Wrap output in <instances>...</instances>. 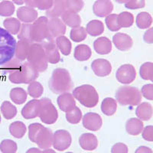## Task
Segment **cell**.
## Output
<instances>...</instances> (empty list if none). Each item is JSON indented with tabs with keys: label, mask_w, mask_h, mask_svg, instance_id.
<instances>
[{
	"label": "cell",
	"mask_w": 153,
	"mask_h": 153,
	"mask_svg": "<svg viewBox=\"0 0 153 153\" xmlns=\"http://www.w3.org/2000/svg\"><path fill=\"white\" fill-rule=\"evenodd\" d=\"M51 91L54 94L69 92L74 87V83L69 71L65 68H56L48 82Z\"/></svg>",
	"instance_id": "6da1fadb"
},
{
	"label": "cell",
	"mask_w": 153,
	"mask_h": 153,
	"mask_svg": "<svg viewBox=\"0 0 153 153\" xmlns=\"http://www.w3.org/2000/svg\"><path fill=\"white\" fill-rule=\"evenodd\" d=\"M74 97L79 103L87 108H93L99 102V95L93 86L89 84L80 86L73 91Z\"/></svg>",
	"instance_id": "7a4b0ae2"
},
{
	"label": "cell",
	"mask_w": 153,
	"mask_h": 153,
	"mask_svg": "<svg viewBox=\"0 0 153 153\" xmlns=\"http://www.w3.org/2000/svg\"><path fill=\"white\" fill-rule=\"evenodd\" d=\"M39 76V72L29 62H25L21 68L16 71L9 74V79L12 84H29L36 80Z\"/></svg>",
	"instance_id": "3957f363"
},
{
	"label": "cell",
	"mask_w": 153,
	"mask_h": 153,
	"mask_svg": "<svg viewBox=\"0 0 153 153\" xmlns=\"http://www.w3.org/2000/svg\"><path fill=\"white\" fill-rule=\"evenodd\" d=\"M16 42L3 28H0V65H3L14 57Z\"/></svg>",
	"instance_id": "277c9868"
},
{
	"label": "cell",
	"mask_w": 153,
	"mask_h": 153,
	"mask_svg": "<svg viewBox=\"0 0 153 153\" xmlns=\"http://www.w3.org/2000/svg\"><path fill=\"white\" fill-rule=\"evenodd\" d=\"M117 101L122 106H137L142 101V94L136 87L123 86L116 93Z\"/></svg>",
	"instance_id": "5b68a950"
},
{
	"label": "cell",
	"mask_w": 153,
	"mask_h": 153,
	"mask_svg": "<svg viewBox=\"0 0 153 153\" xmlns=\"http://www.w3.org/2000/svg\"><path fill=\"white\" fill-rule=\"evenodd\" d=\"M28 62L38 70V72H44L48 68V60L42 44L33 43L30 46L28 57Z\"/></svg>",
	"instance_id": "8992f818"
},
{
	"label": "cell",
	"mask_w": 153,
	"mask_h": 153,
	"mask_svg": "<svg viewBox=\"0 0 153 153\" xmlns=\"http://www.w3.org/2000/svg\"><path fill=\"white\" fill-rule=\"evenodd\" d=\"M48 19L45 16L38 18L31 24V38L34 43L42 44L48 42L49 38V31L48 26Z\"/></svg>",
	"instance_id": "52a82bcc"
},
{
	"label": "cell",
	"mask_w": 153,
	"mask_h": 153,
	"mask_svg": "<svg viewBox=\"0 0 153 153\" xmlns=\"http://www.w3.org/2000/svg\"><path fill=\"white\" fill-rule=\"evenodd\" d=\"M38 117L42 122L45 124H54L58 119V113L55 106L48 98L39 100V110Z\"/></svg>",
	"instance_id": "ba28073f"
},
{
	"label": "cell",
	"mask_w": 153,
	"mask_h": 153,
	"mask_svg": "<svg viewBox=\"0 0 153 153\" xmlns=\"http://www.w3.org/2000/svg\"><path fill=\"white\" fill-rule=\"evenodd\" d=\"M72 138L69 132L64 129H59L53 134V143L54 148L58 151H65L71 145Z\"/></svg>",
	"instance_id": "9c48e42d"
},
{
	"label": "cell",
	"mask_w": 153,
	"mask_h": 153,
	"mask_svg": "<svg viewBox=\"0 0 153 153\" xmlns=\"http://www.w3.org/2000/svg\"><path fill=\"white\" fill-rule=\"evenodd\" d=\"M48 26L49 31V38L48 42H55L56 38L66 33V25L59 18L48 19Z\"/></svg>",
	"instance_id": "30bf717a"
},
{
	"label": "cell",
	"mask_w": 153,
	"mask_h": 153,
	"mask_svg": "<svg viewBox=\"0 0 153 153\" xmlns=\"http://www.w3.org/2000/svg\"><path fill=\"white\" fill-rule=\"evenodd\" d=\"M116 77L120 83L129 84L135 80L136 77V69L132 65H123L117 69Z\"/></svg>",
	"instance_id": "8fae6325"
},
{
	"label": "cell",
	"mask_w": 153,
	"mask_h": 153,
	"mask_svg": "<svg viewBox=\"0 0 153 153\" xmlns=\"http://www.w3.org/2000/svg\"><path fill=\"white\" fill-rule=\"evenodd\" d=\"M34 143L42 149H47L52 146L53 132L51 129L43 126L37 133Z\"/></svg>",
	"instance_id": "7c38bea8"
},
{
	"label": "cell",
	"mask_w": 153,
	"mask_h": 153,
	"mask_svg": "<svg viewBox=\"0 0 153 153\" xmlns=\"http://www.w3.org/2000/svg\"><path fill=\"white\" fill-rule=\"evenodd\" d=\"M83 126L85 129L91 131H98L103 125V120L99 114L87 113L83 117Z\"/></svg>",
	"instance_id": "4fadbf2b"
},
{
	"label": "cell",
	"mask_w": 153,
	"mask_h": 153,
	"mask_svg": "<svg viewBox=\"0 0 153 153\" xmlns=\"http://www.w3.org/2000/svg\"><path fill=\"white\" fill-rule=\"evenodd\" d=\"M113 10V4L110 0H97L93 5V12L100 18L106 17Z\"/></svg>",
	"instance_id": "5bb4252c"
},
{
	"label": "cell",
	"mask_w": 153,
	"mask_h": 153,
	"mask_svg": "<svg viewBox=\"0 0 153 153\" xmlns=\"http://www.w3.org/2000/svg\"><path fill=\"white\" fill-rule=\"evenodd\" d=\"M94 73L98 76H106L112 71V66L110 61L106 59L94 60L91 64Z\"/></svg>",
	"instance_id": "9a60e30c"
},
{
	"label": "cell",
	"mask_w": 153,
	"mask_h": 153,
	"mask_svg": "<svg viewBox=\"0 0 153 153\" xmlns=\"http://www.w3.org/2000/svg\"><path fill=\"white\" fill-rule=\"evenodd\" d=\"M45 52L48 62L55 65L61 60L59 50L54 42H45L42 44Z\"/></svg>",
	"instance_id": "2e32d148"
},
{
	"label": "cell",
	"mask_w": 153,
	"mask_h": 153,
	"mask_svg": "<svg viewBox=\"0 0 153 153\" xmlns=\"http://www.w3.org/2000/svg\"><path fill=\"white\" fill-rule=\"evenodd\" d=\"M115 47L121 51H126L132 48L133 41L129 35L125 33H117L113 37Z\"/></svg>",
	"instance_id": "e0dca14e"
},
{
	"label": "cell",
	"mask_w": 153,
	"mask_h": 153,
	"mask_svg": "<svg viewBox=\"0 0 153 153\" xmlns=\"http://www.w3.org/2000/svg\"><path fill=\"white\" fill-rule=\"evenodd\" d=\"M57 103L60 110L65 113L71 110L73 108L76 106V101H75V98L74 97L73 94L68 92L63 93L61 95L58 96Z\"/></svg>",
	"instance_id": "ac0fdd59"
},
{
	"label": "cell",
	"mask_w": 153,
	"mask_h": 153,
	"mask_svg": "<svg viewBox=\"0 0 153 153\" xmlns=\"http://www.w3.org/2000/svg\"><path fill=\"white\" fill-rule=\"evenodd\" d=\"M17 17L19 21L25 23L34 22L38 18V12L34 8L22 6L18 9Z\"/></svg>",
	"instance_id": "d6986e66"
},
{
	"label": "cell",
	"mask_w": 153,
	"mask_h": 153,
	"mask_svg": "<svg viewBox=\"0 0 153 153\" xmlns=\"http://www.w3.org/2000/svg\"><path fill=\"white\" fill-rule=\"evenodd\" d=\"M39 100H31L28 101L22 110V116L26 120H31L38 117Z\"/></svg>",
	"instance_id": "ffe728a7"
},
{
	"label": "cell",
	"mask_w": 153,
	"mask_h": 153,
	"mask_svg": "<svg viewBox=\"0 0 153 153\" xmlns=\"http://www.w3.org/2000/svg\"><path fill=\"white\" fill-rule=\"evenodd\" d=\"M79 144L84 150L93 151L96 149L98 146L97 138L93 133L82 134L79 138Z\"/></svg>",
	"instance_id": "44dd1931"
},
{
	"label": "cell",
	"mask_w": 153,
	"mask_h": 153,
	"mask_svg": "<svg viewBox=\"0 0 153 153\" xmlns=\"http://www.w3.org/2000/svg\"><path fill=\"white\" fill-rule=\"evenodd\" d=\"M94 48L98 54H108L111 52L112 43L106 37H100L94 41Z\"/></svg>",
	"instance_id": "7402d4cb"
},
{
	"label": "cell",
	"mask_w": 153,
	"mask_h": 153,
	"mask_svg": "<svg viewBox=\"0 0 153 153\" xmlns=\"http://www.w3.org/2000/svg\"><path fill=\"white\" fill-rule=\"evenodd\" d=\"M144 125L139 118H131L127 120L126 123V130L131 136H138L143 132Z\"/></svg>",
	"instance_id": "603a6c76"
},
{
	"label": "cell",
	"mask_w": 153,
	"mask_h": 153,
	"mask_svg": "<svg viewBox=\"0 0 153 153\" xmlns=\"http://www.w3.org/2000/svg\"><path fill=\"white\" fill-rule=\"evenodd\" d=\"M66 12L63 0H54L52 6L46 11V16L49 19H57L61 17Z\"/></svg>",
	"instance_id": "cb8c5ba5"
},
{
	"label": "cell",
	"mask_w": 153,
	"mask_h": 153,
	"mask_svg": "<svg viewBox=\"0 0 153 153\" xmlns=\"http://www.w3.org/2000/svg\"><path fill=\"white\" fill-rule=\"evenodd\" d=\"M136 114L139 120L148 121L153 116V108L147 102L139 103L136 110Z\"/></svg>",
	"instance_id": "d4e9b609"
},
{
	"label": "cell",
	"mask_w": 153,
	"mask_h": 153,
	"mask_svg": "<svg viewBox=\"0 0 153 153\" xmlns=\"http://www.w3.org/2000/svg\"><path fill=\"white\" fill-rule=\"evenodd\" d=\"M31 45V44L28 43L26 41L19 40L16 43L15 57L20 61H23L27 59Z\"/></svg>",
	"instance_id": "484cf974"
},
{
	"label": "cell",
	"mask_w": 153,
	"mask_h": 153,
	"mask_svg": "<svg viewBox=\"0 0 153 153\" xmlns=\"http://www.w3.org/2000/svg\"><path fill=\"white\" fill-rule=\"evenodd\" d=\"M61 20L66 25L73 28L79 27L81 24V19L77 13L68 11H66L61 16Z\"/></svg>",
	"instance_id": "4316f807"
},
{
	"label": "cell",
	"mask_w": 153,
	"mask_h": 153,
	"mask_svg": "<svg viewBox=\"0 0 153 153\" xmlns=\"http://www.w3.org/2000/svg\"><path fill=\"white\" fill-rule=\"evenodd\" d=\"M92 55L91 48L87 45H77L74 49L75 59L79 61H85L89 60V58Z\"/></svg>",
	"instance_id": "83f0119b"
},
{
	"label": "cell",
	"mask_w": 153,
	"mask_h": 153,
	"mask_svg": "<svg viewBox=\"0 0 153 153\" xmlns=\"http://www.w3.org/2000/svg\"><path fill=\"white\" fill-rule=\"evenodd\" d=\"M117 109V100L112 97H106L102 101L101 103V111L106 116H113Z\"/></svg>",
	"instance_id": "f1b7e54d"
},
{
	"label": "cell",
	"mask_w": 153,
	"mask_h": 153,
	"mask_svg": "<svg viewBox=\"0 0 153 153\" xmlns=\"http://www.w3.org/2000/svg\"><path fill=\"white\" fill-rule=\"evenodd\" d=\"M86 31L91 36H99L104 31V25L100 20H92L87 23Z\"/></svg>",
	"instance_id": "f546056e"
},
{
	"label": "cell",
	"mask_w": 153,
	"mask_h": 153,
	"mask_svg": "<svg viewBox=\"0 0 153 153\" xmlns=\"http://www.w3.org/2000/svg\"><path fill=\"white\" fill-rule=\"evenodd\" d=\"M27 128L24 123L21 121H16L9 126V132L13 137L16 139H22L26 133Z\"/></svg>",
	"instance_id": "4dcf8cb0"
},
{
	"label": "cell",
	"mask_w": 153,
	"mask_h": 153,
	"mask_svg": "<svg viewBox=\"0 0 153 153\" xmlns=\"http://www.w3.org/2000/svg\"><path fill=\"white\" fill-rule=\"evenodd\" d=\"M55 44L57 48L64 55L68 56L71 54L72 49L71 42L67 37L62 35L57 38L55 39Z\"/></svg>",
	"instance_id": "1f68e13d"
},
{
	"label": "cell",
	"mask_w": 153,
	"mask_h": 153,
	"mask_svg": "<svg viewBox=\"0 0 153 153\" xmlns=\"http://www.w3.org/2000/svg\"><path fill=\"white\" fill-rule=\"evenodd\" d=\"M9 96L12 102L18 105L22 104L27 100L26 91L21 87H16V88L12 89Z\"/></svg>",
	"instance_id": "d6a6232c"
},
{
	"label": "cell",
	"mask_w": 153,
	"mask_h": 153,
	"mask_svg": "<svg viewBox=\"0 0 153 153\" xmlns=\"http://www.w3.org/2000/svg\"><path fill=\"white\" fill-rule=\"evenodd\" d=\"M152 17L148 12H139L136 16V25L140 29H146L149 28L152 24Z\"/></svg>",
	"instance_id": "836d02e7"
},
{
	"label": "cell",
	"mask_w": 153,
	"mask_h": 153,
	"mask_svg": "<svg viewBox=\"0 0 153 153\" xmlns=\"http://www.w3.org/2000/svg\"><path fill=\"white\" fill-rule=\"evenodd\" d=\"M4 28L11 35H16L21 28V22L16 18H8L3 22Z\"/></svg>",
	"instance_id": "e575fe53"
},
{
	"label": "cell",
	"mask_w": 153,
	"mask_h": 153,
	"mask_svg": "<svg viewBox=\"0 0 153 153\" xmlns=\"http://www.w3.org/2000/svg\"><path fill=\"white\" fill-rule=\"evenodd\" d=\"M1 112L6 120H12L17 115V109L9 101H4L1 105Z\"/></svg>",
	"instance_id": "d590c367"
},
{
	"label": "cell",
	"mask_w": 153,
	"mask_h": 153,
	"mask_svg": "<svg viewBox=\"0 0 153 153\" xmlns=\"http://www.w3.org/2000/svg\"><path fill=\"white\" fill-rule=\"evenodd\" d=\"M117 22L121 28H129L134 23V16L129 12H123L118 15Z\"/></svg>",
	"instance_id": "8d00e7d4"
},
{
	"label": "cell",
	"mask_w": 153,
	"mask_h": 153,
	"mask_svg": "<svg viewBox=\"0 0 153 153\" xmlns=\"http://www.w3.org/2000/svg\"><path fill=\"white\" fill-rule=\"evenodd\" d=\"M139 74L145 80H151L153 83V62H146L141 65Z\"/></svg>",
	"instance_id": "74e56055"
},
{
	"label": "cell",
	"mask_w": 153,
	"mask_h": 153,
	"mask_svg": "<svg viewBox=\"0 0 153 153\" xmlns=\"http://www.w3.org/2000/svg\"><path fill=\"white\" fill-rule=\"evenodd\" d=\"M63 2L65 3L66 11L74 13H78L84 6L83 0H63Z\"/></svg>",
	"instance_id": "f35d334b"
},
{
	"label": "cell",
	"mask_w": 153,
	"mask_h": 153,
	"mask_svg": "<svg viewBox=\"0 0 153 153\" xmlns=\"http://www.w3.org/2000/svg\"><path fill=\"white\" fill-rule=\"evenodd\" d=\"M43 92L44 87L39 82L34 80L28 84V94L31 97L35 98V99L39 98L43 94Z\"/></svg>",
	"instance_id": "ab89813d"
},
{
	"label": "cell",
	"mask_w": 153,
	"mask_h": 153,
	"mask_svg": "<svg viewBox=\"0 0 153 153\" xmlns=\"http://www.w3.org/2000/svg\"><path fill=\"white\" fill-rule=\"evenodd\" d=\"M87 36V32L84 27L79 26L72 28L70 33V37L74 42H80L85 40Z\"/></svg>",
	"instance_id": "60d3db41"
},
{
	"label": "cell",
	"mask_w": 153,
	"mask_h": 153,
	"mask_svg": "<svg viewBox=\"0 0 153 153\" xmlns=\"http://www.w3.org/2000/svg\"><path fill=\"white\" fill-rule=\"evenodd\" d=\"M82 119V113L80 108L75 106L71 110L66 113V120L71 124H77Z\"/></svg>",
	"instance_id": "b9f144b4"
},
{
	"label": "cell",
	"mask_w": 153,
	"mask_h": 153,
	"mask_svg": "<svg viewBox=\"0 0 153 153\" xmlns=\"http://www.w3.org/2000/svg\"><path fill=\"white\" fill-rule=\"evenodd\" d=\"M31 24L30 23H25L21 25V28L18 33V38L20 40H24L28 42L30 44H33V41L31 40Z\"/></svg>",
	"instance_id": "7bdbcfd3"
},
{
	"label": "cell",
	"mask_w": 153,
	"mask_h": 153,
	"mask_svg": "<svg viewBox=\"0 0 153 153\" xmlns=\"http://www.w3.org/2000/svg\"><path fill=\"white\" fill-rule=\"evenodd\" d=\"M15 5L10 1L5 0L0 2V16L3 17H9L15 12Z\"/></svg>",
	"instance_id": "ee69618b"
},
{
	"label": "cell",
	"mask_w": 153,
	"mask_h": 153,
	"mask_svg": "<svg viewBox=\"0 0 153 153\" xmlns=\"http://www.w3.org/2000/svg\"><path fill=\"white\" fill-rule=\"evenodd\" d=\"M18 146L12 139H4L0 143V151L2 153H16Z\"/></svg>",
	"instance_id": "f6af8a7d"
},
{
	"label": "cell",
	"mask_w": 153,
	"mask_h": 153,
	"mask_svg": "<svg viewBox=\"0 0 153 153\" xmlns=\"http://www.w3.org/2000/svg\"><path fill=\"white\" fill-rule=\"evenodd\" d=\"M117 17H118L117 14H110L105 19L106 26L110 31H117L121 28L117 22Z\"/></svg>",
	"instance_id": "bcb514c9"
},
{
	"label": "cell",
	"mask_w": 153,
	"mask_h": 153,
	"mask_svg": "<svg viewBox=\"0 0 153 153\" xmlns=\"http://www.w3.org/2000/svg\"><path fill=\"white\" fill-rule=\"evenodd\" d=\"M22 65V64L21 63V61H19L16 57H14L10 61L4 64L3 70L5 71V73L11 74L12 72L16 71V70L19 69V68H21Z\"/></svg>",
	"instance_id": "7dc6e473"
},
{
	"label": "cell",
	"mask_w": 153,
	"mask_h": 153,
	"mask_svg": "<svg viewBox=\"0 0 153 153\" xmlns=\"http://www.w3.org/2000/svg\"><path fill=\"white\" fill-rule=\"evenodd\" d=\"M44 126L42 124L38 123H31L28 126V138L32 143H34L35 138L36 136L37 133L39 132L41 129Z\"/></svg>",
	"instance_id": "c3c4849f"
},
{
	"label": "cell",
	"mask_w": 153,
	"mask_h": 153,
	"mask_svg": "<svg viewBox=\"0 0 153 153\" xmlns=\"http://www.w3.org/2000/svg\"><path fill=\"white\" fill-rule=\"evenodd\" d=\"M146 5V0H129L126 3H125V7L126 9H143Z\"/></svg>",
	"instance_id": "681fc988"
},
{
	"label": "cell",
	"mask_w": 153,
	"mask_h": 153,
	"mask_svg": "<svg viewBox=\"0 0 153 153\" xmlns=\"http://www.w3.org/2000/svg\"><path fill=\"white\" fill-rule=\"evenodd\" d=\"M54 0H35V8L40 10H48L53 5Z\"/></svg>",
	"instance_id": "f907efd6"
},
{
	"label": "cell",
	"mask_w": 153,
	"mask_h": 153,
	"mask_svg": "<svg viewBox=\"0 0 153 153\" xmlns=\"http://www.w3.org/2000/svg\"><path fill=\"white\" fill-rule=\"evenodd\" d=\"M142 95L149 100H153V84H146L142 87Z\"/></svg>",
	"instance_id": "816d5d0a"
},
{
	"label": "cell",
	"mask_w": 153,
	"mask_h": 153,
	"mask_svg": "<svg viewBox=\"0 0 153 153\" xmlns=\"http://www.w3.org/2000/svg\"><path fill=\"white\" fill-rule=\"evenodd\" d=\"M143 138L148 142H153V126H147L142 132Z\"/></svg>",
	"instance_id": "f5cc1de1"
},
{
	"label": "cell",
	"mask_w": 153,
	"mask_h": 153,
	"mask_svg": "<svg viewBox=\"0 0 153 153\" xmlns=\"http://www.w3.org/2000/svg\"><path fill=\"white\" fill-rule=\"evenodd\" d=\"M111 153H128V147L124 143H118L113 146Z\"/></svg>",
	"instance_id": "db71d44e"
},
{
	"label": "cell",
	"mask_w": 153,
	"mask_h": 153,
	"mask_svg": "<svg viewBox=\"0 0 153 153\" xmlns=\"http://www.w3.org/2000/svg\"><path fill=\"white\" fill-rule=\"evenodd\" d=\"M143 40L147 44H153V27L149 28L143 35Z\"/></svg>",
	"instance_id": "11a10c76"
},
{
	"label": "cell",
	"mask_w": 153,
	"mask_h": 153,
	"mask_svg": "<svg viewBox=\"0 0 153 153\" xmlns=\"http://www.w3.org/2000/svg\"><path fill=\"white\" fill-rule=\"evenodd\" d=\"M135 153H153L152 150L147 146H139Z\"/></svg>",
	"instance_id": "9f6ffc18"
},
{
	"label": "cell",
	"mask_w": 153,
	"mask_h": 153,
	"mask_svg": "<svg viewBox=\"0 0 153 153\" xmlns=\"http://www.w3.org/2000/svg\"><path fill=\"white\" fill-rule=\"evenodd\" d=\"M24 3L26 4L28 7L30 8H35V0H24Z\"/></svg>",
	"instance_id": "6f0895ef"
},
{
	"label": "cell",
	"mask_w": 153,
	"mask_h": 153,
	"mask_svg": "<svg viewBox=\"0 0 153 153\" xmlns=\"http://www.w3.org/2000/svg\"><path fill=\"white\" fill-rule=\"evenodd\" d=\"M25 153H42V151L38 148H31Z\"/></svg>",
	"instance_id": "680465c9"
},
{
	"label": "cell",
	"mask_w": 153,
	"mask_h": 153,
	"mask_svg": "<svg viewBox=\"0 0 153 153\" xmlns=\"http://www.w3.org/2000/svg\"><path fill=\"white\" fill-rule=\"evenodd\" d=\"M12 2L16 3V5H21L22 4H24V0H12Z\"/></svg>",
	"instance_id": "91938a15"
},
{
	"label": "cell",
	"mask_w": 153,
	"mask_h": 153,
	"mask_svg": "<svg viewBox=\"0 0 153 153\" xmlns=\"http://www.w3.org/2000/svg\"><path fill=\"white\" fill-rule=\"evenodd\" d=\"M42 153H56V152L53 149H45L43 152H42Z\"/></svg>",
	"instance_id": "94428289"
},
{
	"label": "cell",
	"mask_w": 153,
	"mask_h": 153,
	"mask_svg": "<svg viewBox=\"0 0 153 153\" xmlns=\"http://www.w3.org/2000/svg\"><path fill=\"white\" fill-rule=\"evenodd\" d=\"M0 123H1V115H0Z\"/></svg>",
	"instance_id": "6125c7cd"
},
{
	"label": "cell",
	"mask_w": 153,
	"mask_h": 153,
	"mask_svg": "<svg viewBox=\"0 0 153 153\" xmlns=\"http://www.w3.org/2000/svg\"><path fill=\"white\" fill-rule=\"evenodd\" d=\"M66 153H73V152H66Z\"/></svg>",
	"instance_id": "be15d7a7"
}]
</instances>
